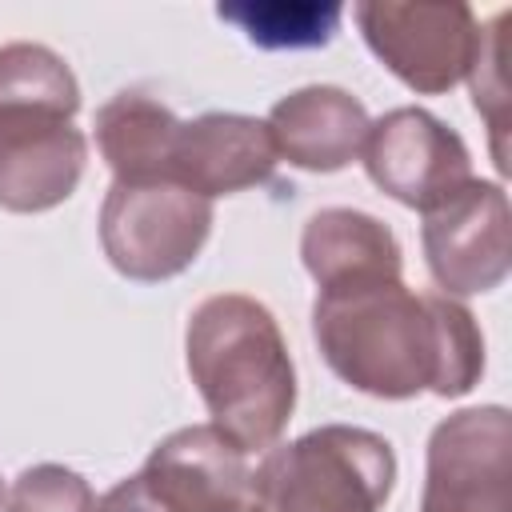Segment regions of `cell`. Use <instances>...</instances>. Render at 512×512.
<instances>
[{
	"instance_id": "ac0fdd59",
	"label": "cell",
	"mask_w": 512,
	"mask_h": 512,
	"mask_svg": "<svg viewBox=\"0 0 512 512\" xmlns=\"http://www.w3.org/2000/svg\"><path fill=\"white\" fill-rule=\"evenodd\" d=\"M4 512H96V496L80 472L64 464H32L12 480Z\"/></svg>"
},
{
	"instance_id": "7a4b0ae2",
	"label": "cell",
	"mask_w": 512,
	"mask_h": 512,
	"mask_svg": "<svg viewBox=\"0 0 512 512\" xmlns=\"http://www.w3.org/2000/svg\"><path fill=\"white\" fill-rule=\"evenodd\" d=\"M188 372L212 424L244 452L272 448L296 408V368L276 316L240 292H220L188 316Z\"/></svg>"
},
{
	"instance_id": "9a60e30c",
	"label": "cell",
	"mask_w": 512,
	"mask_h": 512,
	"mask_svg": "<svg viewBox=\"0 0 512 512\" xmlns=\"http://www.w3.org/2000/svg\"><path fill=\"white\" fill-rule=\"evenodd\" d=\"M180 120L148 92L124 88L96 112V144L116 180H168Z\"/></svg>"
},
{
	"instance_id": "4fadbf2b",
	"label": "cell",
	"mask_w": 512,
	"mask_h": 512,
	"mask_svg": "<svg viewBox=\"0 0 512 512\" xmlns=\"http://www.w3.org/2000/svg\"><path fill=\"white\" fill-rule=\"evenodd\" d=\"M88 160V140L72 124L0 136V208L44 212L72 196Z\"/></svg>"
},
{
	"instance_id": "2e32d148",
	"label": "cell",
	"mask_w": 512,
	"mask_h": 512,
	"mask_svg": "<svg viewBox=\"0 0 512 512\" xmlns=\"http://www.w3.org/2000/svg\"><path fill=\"white\" fill-rule=\"evenodd\" d=\"M224 20L240 24L252 44L260 48H316L328 44L340 28V4H312V0H248V4H220Z\"/></svg>"
},
{
	"instance_id": "52a82bcc",
	"label": "cell",
	"mask_w": 512,
	"mask_h": 512,
	"mask_svg": "<svg viewBox=\"0 0 512 512\" xmlns=\"http://www.w3.org/2000/svg\"><path fill=\"white\" fill-rule=\"evenodd\" d=\"M364 168L380 192L408 208H436L472 180L464 140L424 108H392L364 136Z\"/></svg>"
},
{
	"instance_id": "5bb4252c",
	"label": "cell",
	"mask_w": 512,
	"mask_h": 512,
	"mask_svg": "<svg viewBox=\"0 0 512 512\" xmlns=\"http://www.w3.org/2000/svg\"><path fill=\"white\" fill-rule=\"evenodd\" d=\"M80 84L60 52L32 40L0 44V136L72 124Z\"/></svg>"
},
{
	"instance_id": "277c9868",
	"label": "cell",
	"mask_w": 512,
	"mask_h": 512,
	"mask_svg": "<svg viewBox=\"0 0 512 512\" xmlns=\"http://www.w3.org/2000/svg\"><path fill=\"white\" fill-rule=\"evenodd\" d=\"M212 228V200L172 180H112L100 208V244L128 280H168L184 272Z\"/></svg>"
},
{
	"instance_id": "30bf717a",
	"label": "cell",
	"mask_w": 512,
	"mask_h": 512,
	"mask_svg": "<svg viewBox=\"0 0 512 512\" xmlns=\"http://www.w3.org/2000/svg\"><path fill=\"white\" fill-rule=\"evenodd\" d=\"M276 160L280 156L264 120L240 112H204L196 120H180L168 180L212 200L268 184Z\"/></svg>"
},
{
	"instance_id": "e0dca14e",
	"label": "cell",
	"mask_w": 512,
	"mask_h": 512,
	"mask_svg": "<svg viewBox=\"0 0 512 512\" xmlns=\"http://www.w3.org/2000/svg\"><path fill=\"white\" fill-rule=\"evenodd\" d=\"M508 12H496L488 24H480V40H476V56L468 64V80H472V100L476 112L488 120V136H492V160L500 172H508Z\"/></svg>"
},
{
	"instance_id": "3957f363",
	"label": "cell",
	"mask_w": 512,
	"mask_h": 512,
	"mask_svg": "<svg viewBox=\"0 0 512 512\" xmlns=\"http://www.w3.org/2000/svg\"><path fill=\"white\" fill-rule=\"evenodd\" d=\"M396 484V452L380 432L324 424L264 456L252 472L260 512H380Z\"/></svg>"
},
{
	"instance_id": "5b68a950",
	"label": "cell",
	"mask_w": 512,
	"mask_h": 512,
	"mask_svg": "<svg viewBox=\"0 0 512 512\" xmlns=\"http://www.w3.org/2000/svg\"><path fill=\"white\" fill-rule=\"evenodd\" d=\"M356 24L368 48L416 92H448L468 76L480 24L468 4L428 0H368L356 4Z\"/></svg>"
},
{
	"instance_id": "8fae6325",
	"label": "cell",
	"mask_w": 512,
	"mask_h": 512,
	"mask_svg": "<svg viewBox=\"0 0 512 512\" xmlns=\"http://www.w3.org/2000/svg\"><path fill=\"white\" fill-rule=\"evenodd\" d=\"M264 124L276 156L304 172H336L352 164L372 128L364 104L336 84H308L280 96Z\"/></svg>"
},
{
	"instance_id": "8992f818",
	"label": "cell",
	"mask_w": 512,
	"mask_h": 512,
	"mask_svg": "<svg viewBox=\"0 0 512 512\" xmlns=\"http://www.w3.org/2000/svg\"><path fill=\"white\" fill-rule=\"evenodd\" d=\"M420 512H512L508 408H460L432 428Z\"/></svg>"
},
{
	"instance_id": "d6986e66",
	"label": "cell",
	"mask_w": 512,
	"mask_h": 512,
	"mask_svg": "<svg viewBox=\"0 0 512 512\" xmlns=\"http://www.w3.org/2000/svg\"><path fill=\"white\" fill-rule=\"evenodd\" d=\"M248 512H260V508H256V504H252V508H248Z\"/></svg>"
},
{
	"instance_id": "7c38bea8",
	"label": "cell",
	"mask_w": 512,
	"mask_h": 512,
	"mask_svg": "<svg viewBox=\"0 0 512 512\" xmlns=\"http://www.w3.org/2000/svg\"><path fill=\"white\" fill-rule=\"evenodd\" d=\"M300 256L320 292L360 284V280H396L404 260L400 244L368 212L356 208H324L304 224Z\"/></svg>"
},
{
	"instance_id": "6da1fadb",
	"label": "cell",
	"mask_w": 512,
	"mask_h": 512,
	"mask_svg": "<svg viewBox=\"0 0 512 512\" xmlns=\"http://www.w3.org/2000/svg\"><path fill=\"white\" fill-rule=\"evenodd\" d=\"M312 332L344 384L384 400L464 396L484 372L472 312L440 292H412L400 276L320 292Z\"/></svg>"
},
{
	"instance_id": "ba28073f",
	"label": "cell",
	"mask_w": 512,
	"mask_h": 512,
	"mask_svg": "<svg viewBox=\"0 0 512 512\" xmlns=\"http://www.w3.org/2000/svg\"><path fill=\"white\" fill-rule=\"evenodd\" d=\"M424 256L432 280L452 296H476L504 284L512 264L504 188L472 176L444 204L428 208Z\"/></svg>"
},
{
	"instance_id": "9c48e42d",
	"label": "cell",
	"mask_w": 512,
	"mask_h": 512,
	"mask_svg": "<svg viewBox=\"0 0 512 512\" xmlns=\"http://www.w3.org/2000/svg\"><path fill=\"white\" fill-rule=\"evenodd\" d=\"M160 512H248L252 468L216 424H188L164 436L136 472Z\"/></svg>"
}]
</instances>
